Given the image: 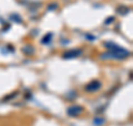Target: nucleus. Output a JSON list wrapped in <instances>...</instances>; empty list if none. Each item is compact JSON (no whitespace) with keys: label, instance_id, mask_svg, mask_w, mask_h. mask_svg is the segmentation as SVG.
I'll return each instance as SVG.
<instances>
[{"label":"nucleus","instance_id":"obj_1","mask_svg":"<svg viewBox=\"0 0 133 126\" xmlns=\"http://www.w3.org/2000/svg\"><path fill=\"white\" fill-rule=\"evenodd\" d=\"M105 47L108 49H110V57L112 58H116V59H123V58H127L128 56H130V51H128V50L121 48L120 46L115 45L113 43H110V41H108V43L104 44Z\"/></svg>","mask_w":133,"mask_h":126},{"label":"nucleus","instance_id":"obj_2","mask_svg":"<svg viewBox=\"0 0 133 126\" xmlns=\"http://www.w3.org/2000/svg\"><path fill=\"white\" fill-rule=\"evenodd\" d=\"M100 88H101V83L99 81H92L85 86V90L88 91V93H92V91L99 90Z\"/></svg>","mask_w":133,"mask_h":126},{"label":"nucleus","instance_id":"obj_3","mask_svg":"<svg viewBox=\"0 0 133 126\" xmlns=\"http://www.w3.org/2000/svg\"><path fill=\"white\" fill-rule=\"evenodd\" d=\"M82 54V50L81 49H70L68 51H65L63 54V58H76V57H79Z\"/></svg>","mask_w":133,"mask_h":126},{"label":"nucleus","instance_id":"obj_4","mask_svg":"<svg viewBox=\"0 0 133 126\" xmlns=\"http://www.w3.org/2000/svg\"><path fill=\"white\" fill-rule=\"evenodd\" d=\"M83 111V108L81 106H79V105H76V106H71V107H69L68 108V111H66V113H68V115L70 116H73V117H76L78 115H80L81 113Z\"/></svg>","mask_w":133,"mask_h":126},{"label":"nucleus","instance_id":"obj_5","mask_svg":"<svg viewBox=\"0 0 133 126\" xmlns=\"http://www.w3.org/2000/svg\"><path fill=\"white\" fill-rule=\"evenodd\" d=\"M129 11H130V8H128V7L121 6V7L118 8V12H119V14H121V15H127Z\"/></svg>","mask_w":133,"mask_h":126},{"label":"nucleus","instance_id":"obj_6","mask_svg":"<svg viewBox=\"0 0 133 126\" xmlns=\"http://www.w3.org/2000/svg\"><path fill=\"white\" fill-rule=\"evenodd\" d=\"M103 123H104V119H103L102 117H95V118L93 119V124H95L97 126L102 125Z\"/></svg>","mask_w":133,"mask_h":126},{"label":"nucleus","instance_id":"obj_7","mask_svg":"<svg viewBox=\"0 0 133 126\" xmlns=\"http://www.w3.org/2000/svg\"><path fill=\"white\" fill-rule=\"evenodd\" d=\"M51 38H52V33H48V35L44 36V38L41 40V41H42L43 44H47V43H49V41L51 40Z\"/></svg>","mask_w":133,"mask_h":126},{"label":"nucleus","instance_id":"obj_8","mask_svg":"<svg viewBox=\"0 0 133 126\" xmlns=\"http://www.w3.org/2000/svg\"><path fill=\"white\" fill-rule=\"evenodd\" d=\"M11 18H12V20H15V21H17V22H20V21H21V20H20V17L17 16V15H15V16L12 15Z\"/></svg>","mask_w":133,"mask_h":126},{"label":"nucleus","instance_id":"obj_9","mask_svg":"<svg viewBox=\"0 0 133 126\" xmlns=\"http://www.w3.org/2000/svg\"><path fill=\"white\" fill-rule=\"evenodd\" d=\"M58 6H57V3H51V5H49L48 6V10H52V9H56Z\"/></svg>","mask_w":133,"mask_h":126},{"label":"nucleus","instance_id":"obj_10","mask_svg":"<svg viewBox=\"0 0 133 126\" xmlns=\"http://www.w3.org/2000/svg\"><path fill=\"white\" fill-rule=\"evenodd\" d=\"M113 20H114V17H109V18H108V20L105 21V24H110V22H113Z\"/></svg>","mask_w":133,"mask_h":126},{"label":"nucleus","instance_id":"obj_11","mask_svg":"<svg viewBox=\"0 0 133 126\" xmlns=\"http://www.w3.org/2000/svg\"><path fill=\"white\" fill-rule=\"evenodd\" d=\"M87 38H88L89 40H94V39H95V37L92 36V35H87Z\"/></svg>","mask_w":133,"mask_h":126}]
</instances>
